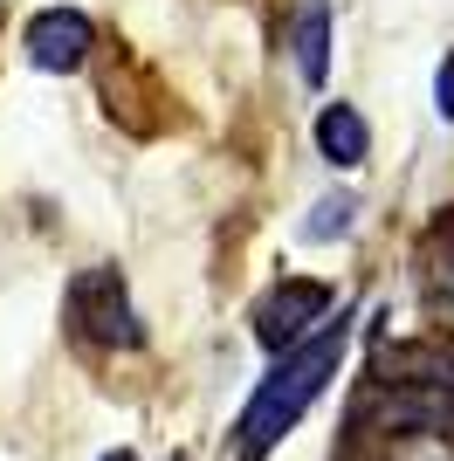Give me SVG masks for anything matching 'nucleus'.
Segmentation results:
<instances>
[{
	"label": "nucleus",
	"mask_w": 454,
	"mask_h": 461,
	"mask_svg": "<svg viewBox=\"0 0 454 461\" xmlns=\"http://www.w3.org/2000/svg\"><path fill=\"white\" fill-rule=\"evenodd\" d=\"M434 111L454 124V49L440 56V69H434Z\"/></svg>",
	"instance_id": "nucleus-11"
},
{
	"label": "nucleus",
	"mask_w": 454,
	"mask_h": 461,
	"mask_svg": "<svg viewBox=\"0 0 454 461\" xmlns=\"http://www.w3.org/2000/svg\"><path fill=\"white\" fill-rule=\"evenodd\" d=\"M317 152H323V166L331 173H359L365 158H372V124H365V111L359 104H323L317 111Z\"/></svg>",
	"instance_id": "nucleus-8"
},
{
	"label": "nucleus",
	"mask_w": 454,
	"mask_h": 461,
	"mask_svg": "<svg viewBox=\"0 0 454 461\" xmlns=\"http://www.w3.org/2000/svg\"><path fill=\"white\" fill-rule=\"evenodd\" d=\"M62 317H69V338L76 345H96V351H138L145 345V324L132 310V289L111 262H90V269L69 276V296H62Z\"/></svg>",
	"instance_id": "nucleus-2"
},
{
	"label": "nucleus",
	"mask_w": 454,
	"mask_h": 461,
	"mask_svg": "<svg viewBox=\"0 0 454 461\" xmlns=\"http://www.w3.org/2000/svg\"><path fill=\"white\" fill-rule=\"evenodd\" d=\"M372 379L454 393V338L440 330V338H406V345H378V351H372Z\"/></svg>",
	"instance_id": "nucleus-5"
},
{
	"label": "nucleus",
	"mask_w": 454,
	"mask_h": 461,
	"mask_svg": "<svg viewBox=\"0 0 454 461\" xmlns=\"http://www.w3.org/2000/svg\"><path fill=\"white\" fill-rule=\"evenodd\" d=\"M420 296H427V317L454 330V200L420 234Z\"/></svg>",
	"instance_id": "nucleus-6"
},
{
	"label": "nucleus",
	"mask_w": 454,
	"mask_h": 461,
	"mask_svg": "<svg viewBox=\"0 0 454 461\" xmlns=\"http://www.w3.org/2000/svg\"><path fill=\"white\" fill-rule=\"evenodd\" d=\"M359 213H365V200H359L351 186L323 193L317 207H310V221H303V241H344V234L359 228Z\"/></svg>",
	"instance_id": "nucleus-9"
},
{
	"label": "nucleus",
	"mask_w": 454,
	"mask_h": 461,
	"mask_svg": "<svg viewBox=\"0 0 454 461\" xmlns=\"http://www.w3.org/2000/svg\"><path fill=\"white\" fill-rule=\"evenodd\" d=\"M378 461H454L448 441H413V447H378Z\"/></svg>",
	"instance_id": "nucleus-10"
},
{
	"label": "nucleus",
	"mask_w": 454,
	"mask_h": 461,
	"mask_svg": "<svg viewBox=\"0 0 454 461\" xmlns=\"http://www.w3.org/2000/svg\"><path fill=\"white\" fill-rule=\"evenodd\" d=\"M104 461H132V447H111V455H104Z\"/></svg>",
	"instance_id": "nucleus-12"
},
{
	"label": "nucleus",
	"mask_w": 454,
	"mask_h": 461,
	"mask_svg": "<svg viewBox=\"0 0 454 461\" xmlns=\"http://www.w3.org/2000/svg\"><path fill=\"white\" fill-rule=\"evenodd\" d=\"M166 461H193V455H166Z\"/></svg>",
	"instance_id": "nucleus-13"
},
{
	"label": "nucleus",
	"mask_w": 454,
	"mask_h": 461,
	"mask_svg": "<svg viewBox=\"0 0 454 461\" xmlns=\"http://www.w3.org/2000/svg\"><path fill=\"white\" fill-rule=\"evenodd\" d=\"M90 49H96V21L83 7H41L21 28V56L35 62L41 77H76L90 62Z\"/></svg>",
	"instance_id": "nucleus-4"
},
{
	"label": "nucleus",
	"mask_w": 454,
	"mask_h": 461,
	"mask_svg": "<svg viewBox=\"0 0 454 461\" xmlns=\"http://www.w3.org/2000/svg\"><path fill=\"white\" fill-rule=\"evenodd\" d=\"M338 283H317V276H283V283H268L262 296H255V310H248V324H255V345L276 358V351H289L296 338H310V330L338 310Z\"/></svg>",
	"instance_id": "nucleus-3"
},
{
	"label": "nucleus",
	"mask_w": 454,
	"mask_h": 461,
	"mask_svg": "<svg viewBox=\"0 0 454 461\" xmlns=\"http://www.w3.org/2000/svg\"><path fill=\"white\" fill-rule=\"evenodd\" d=\"M344 351H351V303H338L317 330H310V338H296L289 351H276L268 379L255 385V400L241 406V427H234V455H241V461H262L268 447H276L289 427H296L303 413L323 400V385L338 379Z\"/></svg>",
	"instance_id": "nucleus-1"
},
{
	"label": "nucleus",
	"mask_w": 454,
	"mask_h": 461,
	"mask_svg": "<svg viewBox=\"0 0 454 461\" xmlns=\"http://www.w3.org/2000/svg\"><path fill=\"white\" fill-rule=\"evenodd\" d=\"M331 41H338V7L331 0H296L289 7V56H296V77L310 90L331 83Z\"/></svg>",
	"instance_id": "nucleus-7"
}]
</instances>
